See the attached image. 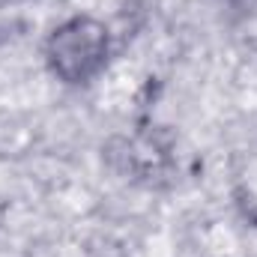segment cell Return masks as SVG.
I'll return each instance as SVG.
<instances>
[{
    "label": "cell",
    "mask_w": 257,
    "mask_h": 257,
    "mask_svg": "<svg viewBox=\"0 0 257 257\" xmlns=\"http://www.w3.org/2000/svg\"><path fill=\"white\" fill-rule=\"evenodd\" d=\"M105 57H108V30L90 18H75L63 24L60 30H54L48 42V60L54 72L69 84L93 78V72L102 69Z\"/></svg>",
    "instance_id": "1"
}]
</instances>
